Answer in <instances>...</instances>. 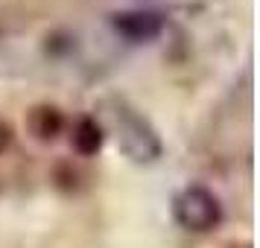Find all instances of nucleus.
Listing matches in <instances>:
<instances>
[{
    "label": "nucleus",
    "instance_id": "f257e3e1",
    "mask_svg": "<svg viewBox=\"0 0 260 248\" xmlns=\"http://www.w3.org/2000/svg\"><path fill=\"white\" fill-rule=\"evenodd\" d=\"M108 114H111V123L117 129L120 149L129 155L132 161L146 164V161L161 158L164 146H161L158 131L152 129V123L143 117V114H138L132 105H126V99H114Z\"/></svg>",
    "mask_w": 260,
    "mask_h": 248
},
{
    "label": "nucleus",
    "instance_id": "f03ea898",
    "mask_svg": "<svg viewBox=\"0 0 260 248\" xmlns=\"http://www.w3.org/2000/svg\"><path fill=\"white\" fill-rule=\"evenodd\" d=\"M173 216L184 231L208 234L222 222V204H219V196L205 184H187L173 199Z\"/></svg>",
    "mask_w": 260,
    "mask_h": 248
},
{
    "label": "nucleus",
    "instance_id": "7ed1b4c3",
    "mask_svg": "<svg viewBox=\"0 0 260 248\" xmlns=\"http://www.w3.org/2000/svg\"><path fill=\"white\" fill-rule=\"evenodd\" d=\"M164 15L155 12V9H129V12H117L111 15V26L114 32L126 38V41H135V44H143V41H152L164 32Z\"/></svg>",
    "mask_w": 260,
    "mask_h": 248
},
{
    "label": "nucleus",
    "instance_id": "20e7f679",
    "mask_svg": "<svg viewBox=\"0 0 260 248\" xmlns=\"http://www.w3.org/2000/svg\"><path fill=\"white\" fill-rule=\"evenodd\" d=\"M71 143H73V152L79 155V158H94V155H100L103 143H106V131L100 126V120L91 117V114L79 117L76 126H73Z\"/></svg>",
    "mask_w": 260,
    "mask_h": 248
},
{
    "label": "nucleus",
    "instance_id": "39448f33",
    "mask_svg": "<svg viewBox=\"0 0 260 248\" xmlns=\"http://www.w3.org/2000/svg\"><path fill=\"white\" fill-rule=\"evenodd\" d=\"M26 123H29V131L38 140H56L64 129V117L56 105H36L29 111Z\"/></svg>",
    "mask_w": 260,
    "mask_h": 248
},
{
    "label": "nucleus",
    "instance_id": "423d86ee",
    "mask_svg": "<svg viewBox=\"0 0 260 248\" xmlns=\"http://www.w3.org/2000/svg\"><path fill=\"white\" fill-rule=\"evenodd\" d=\"M12 140H15L12 126H9L6 120H0V155H3L6 149H9V146H12Z\"/></svg>",
    "mask_w": 260,
    "mask_h": 248
}]
</instances>
